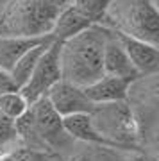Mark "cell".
<instances>
[{
	"instance_id": "obj_1",
	"label": "cell",
	"mask_w": 159,
	"mask_h": 161,
	"mask_svg": "<svg viewBox=\"0 0 159 161\" xmlns=\"http://www.w3.org/2000/svg\"><path fill=\"white\" fill-rule=\"evenodd\" d=\"M109 29L91 25L80 34L63 41L59 47L61 80L74 86L86 88L104 75V43Z\"/></svg>"
},
{
	"instance_id": "obj_2",
	"label": "cell",
	"mask_w": 159,
	"mask_h": 161,
	"mask_svg": "<svg viewBox=\"0 0 159 161\" xmlns=\"http://www.w3.org/2000/svg\"><path fill=\"white\" fill-rule=\"evenodd\" d=\"M14 129L20 145L36 152L59 156L74 145V140L63 127V118L47 97L30 104L29 109L14 122Z\"/></svg>"
},
{
	"instance_id": "obj_3",
	"label": "cell",
	"mask_w": 159,
	"mask_h": 161,
	"mask_svg": "<svg viewBox=\"0 0 159 161\" xmlns=\"http://www.w3.org/2000/svg\"><path fill=\"white\" fill-rule=\"evenodd\" d=\"M66 0H7L0 7V38H50Z\"/></svg>"
},
{
	"instance_id": "obj_4",
	"label": "cell",
	"mask_w": 159,
	"mask_h": 161,
	"mask_svg": "<svg viewBox=\"0 0 159 161\" xmlns=\"http://www.w3.org/2000/svg\"><path fill=\"white\" fill-rule=\"evenodd\" d=\"M136 125L138 149L157 156L159 149V74L140 75L127 88V98Z\"/></svg>"
},
{
	"instance_id": "obj_5",
	"label": "cell",
	"mask_w": 159,
	"mask_h": 161,
	"mask_svg": "<svg viewBox=\"0 0 159 161\" xmlns=\"http://www.w3.org/2000/svg\"><path fill=\"white\" fill-rule=\"evenodd\" d=\"M102 27L159 47L157 0H109Z\"/></svg>"
},
{
	"instance_id": "obj_6",
	"label": "cell",
	"mask_w": 159,
	"mask_h": 161,
	"mask_svg": "<svg viewBox=\"0 0 159 161\" xmlns=\"http://www.w3.org/2000/svg\"><path fill=\"white\" fill-rule=\"evenodd\" d=\"M90 118L97 134L107 147L120 150H140L134 118L125 100L93 106V109L90 111Z\"/></svg>"
},
{
	"instance_id": "obj_7",
	"label": "cell",
	"mask_w": 159,
	"mask_h": 161,
	"mask_svg": "<svg viewBox=\"0 0 159 161\" xmlns=\"http://www.w3.org/2000/svg\"><path fill=\"white\" fill-rule=\"evenodd\" d=\"M59 41H52L45 54L40 58V61L36 63L32 74L29 77V80L20 88V93L23 98L27 100V104H34L36 100L43 98L48 93L54 84H57L61 80V64H59Z\"/></svg>"
},
{
	"instance_id": "obj_8",
	"label": "cell",
	"mask_w": 159,
	"mask_h": 161,
	"mask_svg": "<svg viewBox=\"0 0 159 161\" xmlns=\"http://www.w3.org/2000/svg\"><path fill=\"white\" fill-rule=\"evenodd\" d=\"M45 97L61 118L79 113H90L93 109V104L84 95V90L66 80H59L57 84H54Z\"/></svg>"
},
{
	"instance_id": "obj_9",
	"label": "cell",
	"mask_w": 159,
	"mask_h": 161,
	"mask_svg": "<svg viewBox=\"0 0 159 161\" xmlns=\"http://www.w3.org/2000/svg\"><path fill=\"white\" fill-rule=\"evenodd\" d=\"M102 64H104V75L118 77L127 82H132L134 79L140 77L136 68L132 66L131 59L127 58L123 47L120 43L118 36L113 31H109L106 43H104V56H102Z\"/></svg>"
},
{
	"instance_id": "obj_10",
	"label": "cell",
	"mask_w": 159,
	"mask_h": 161,
	"mask_svg": "<svg viewBox=\"0 0 159 161\" xmlns=\"http://www.w3.org/2000/svg\"><path fill=\"white\" fill-rule=\"evenodd\" d=\"M114 34L118 36L127 58L131 59L132 66L136 68L138 74L140 75L159 74V47L148 45L145 41L134 40V38L118 34V32H114Z\"/></svg>"
},
{
	"instance_id": "obj_11",
	"label": "cell",
	"mask_w": 159,
	"mask_h": 161,
	"mask_svg": "<svg viewBox=\"0 0 159 161\" xmlns=\"http://www.w3.org/2000/svg\"><path fill=\"white\" fill-rule=\"evenodd\" d=\"M131 82H127L118 77L102 75L98 80L91 82L90 86L82 88L84 95L88 97L93 106L98 104H111V102H123L127 98V88Z\"/></svg>"
},
{
	"instance_id": "obj_12",
	"label": "cell",
	"mask_w": 159,
	"mask_h": 161,
	"mask_svg": "<svg viewBox=\"0 0 159 161\" xmlns=\"http://www.w3.org/2000/svg\"><path fill=\"white\" fill-rule=\"evenodd\" d=\"M127 150H120L107 145L77 143L70 147L64 154L57 156V161H123Z\"/></svg>"
},
{
	"instance_id": "obj_13",
	"label": "cell",
	"mask_w": 159,
	"mask_h": 161,
	"mask_svg": "<svg viewBox=\"0 0 159 161\" xmlns=\"http://www.w3.org/2000/svg\"><path fill=\"white\" fill-rule=\"evenodd\" d=\"M88 27H91V23L86 20L82 14L72 9L70 6H64L61 9V13L57 14L56 22H54V27L50 31V38L54 41H63L70 40L74 36L80 34L82 31H86Z\"/></svg>"
},
{
	"instance_id": "obj_14",
	"label": "cell",
	"mask_w": 159,
	"mask_h": 161,
	"mask_svg": "<svg viewBox=\"0 0 159 161\" xmlns=\"http://www.w3.org/2000/svg\"><path fill=\"white\" fill-rule=\"evenodd\" d=\"M63 127L70 138L77 143H90V145H106L102 138L97 134L95 127L91 124L90 113H79L63 118Z\"/></svg>"
},
{
	"instance_id": "obj_15",
	"label": "cell",
	"mask_w": 159,
	"mask_h": 161,
	"mask_svg": "<svg viewBox=\"0 0 159 161\" xmlns=\"http://www.w3.org/2000/svg\"><path fill=\"white\" fill-rule=\"evenodd\" d=\"M52 41H54L52 38H47V40L40 41L38 45H34L32 48H29L22 58L16 61V64H14L13 70L9 72L11 80H13V84H14L16 90H20V88L29 80V77H30V74H32L36 63L40 61V58L45 54V50L48 48V45H50Z\"/></svg>"
},
{
	"instance_id": "obj_16",
	"label": "cell",
	"mask_w": 159,
	"mask_h": 161,
	"mask_svg": "<svg viewBox=\"0 0 159 161\" xmlns=\"http://www.w3.org/2000/svg\"><path fill=\"white\" fill-rule=\"evenodd\" d=\"M47 40V38H43ZM43 40H25V38H0V70L11 72L16 61L23 54Z\"/></svg>"
},
{
	"instance_id": "obj_17",
	"label": "cell",
	"mask_w": 159,
	"mask_h": 161,
	"mask_svg": "<svg viewBox=\"0 0 159 161\" xmlns=\"http://www.w3.org/2000/svg\"><path fill=\"white\" fill-rule=\"evenodd\" d=\"M109 0H66V6L82 14L91 25H100Z\"/></svg>"
},
{
	"instance_id": "obj_18",
	"label": "cell",
	"mask_w": 159,
	"mask_h": 161,
	"mask_svg": "<svg viewBox=\"0 0 159 161\" xmlns=\"http://www.w3.org/2000/svg\"><path fill=\"white\" fill-rule=\"evenodd\" d=\"M27 109L29 104L20 93V90H13L0 95V116H4L6 120L16 122Z\"/></svg>"
},
{
	"instance_id": "obj_19",
	"label": "cell",
	"mask_w": 159,
	"mask_h": 161,
	"mask_svg": "<svg viewBox=\"0 0 159 161\" xmlns=\"http://www.w3.org/2000/svg\"><path fill=\"white\" fill-rule=\"evenodd\" d=\"M18 136L16 129H14V122L6 120L4 116H0V152L6 149H11L18 145Z\"/></svg>"
},
{
	"instance_id": "obj_20",
	"label": "cell",
	"mask_w": 159,
	"mask_h": 161,
	"mask_svg": "<svg viewBox=\"0 0 159 161\" xmlns=\"http://www.w3.org/2000/svg\"><path fill=\"white\" fill-rule=\"evenodd\" d=\"M123 161H159V156L147 154L143 150H127Z\"/></svg>"
},
{
	"instance_id": "obj_21",
	"label": "cell",
	"mask_w": 159,
	"mask_h": 161,
	"mask_svg": "<svg viewBox=\"0 0 159 161\" xmlns=\"http://www.w3.org/2000/svg\"><path fill=\"white\" fill-rule=\"evenodd\" d=\"M13 90H16V88L13 84L11 75L7 72H4V70H0V95H4L7 92H13Z\"/></svg>"
},
{
	"instance_id": "obj_22",
	"label": "cell",
	"mask_w": 159,
	"mask_h": 161,
	"mask_svg": "<svg viewBox=\"0 0 159 161\" xmlns=\"http://www.w3.org/2000/svg\"><path fill=\"white\" fill-rule=\"evenodd\" d=\"M6 2H7V0H0V7L4 6V4H6Z\"/></svg>"
}]
</instances>
